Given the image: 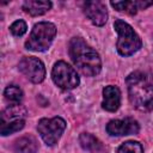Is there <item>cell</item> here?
I'll return each mask as SVG.
<instances>
[{
    "instance_id": "cell-1",
    "label": "cell",
    "mask_w": 153,
    "mask_h": 153,
    "mask_svg": "<svg viewBox=\"0 0 153 153\" xmlns=\"http://www.w3.org/2000/svg\"><path fill=\"white\" fill-rule=\"evenodd\" d=\"M69 55L76 68L86 76H94L102 69V61L98 53L80 37L71 39Z\"/></svg>"
},
{
    "instance_id": "cell-2",
    "label": "cell",
    "mask_w": 153,
    "mask_h": 153,
    "mask_svg": "<svg viewBox=\"0 0 153 153\" xmlns=\"http://www.w3.org/2000/svg\"><path fill=\"white\" fill-rule=\"evenodd\" d=\"M129 100L140 111L153 110V85L141 72H133L127 76Z\"/></svg>"
},
{
    "instance_id": "cell-3",
    "label": "cell",
    "mask_w": 153,
    "mask_h": 153,
    "mask_svg": "<svg viewBox=\"0 0 153 153\" xmlns=\"http://www.w3.org/2000/svg\"><path fill=\"white\" fill-rule=\"evenodd\" d=\"M114 26L118 33L116 47L120 55L130 56L141 48L142 42L140 37L128 23H126L122 19H116L114 23Z\"/></svg>"
},
{
    "instance_id": "cell-4",
    "label": "cell",
    "mask_w": 153,
    "mask_h": 153,
    "mask_svg": "<svg viewBox=\"0 0 153 153\" xmlns=\"http://www.w3.org/2000/svg\"><path fill=\"white\" fill-rule=\"evenodd\" d=\"M56 35V26L49 22H41L35 24L25 42V48L32 51H45L53 43Z\"/></svg>"
},
{
    "instance_id": "cell-5",
    "label": "cell",
    "mask_w": 153,
    "mask_h": 153,
    "mask_svg": "<svg viewBox=\"0 0 153 153\" xmlns=\"http://www.w3.org/2000/svg\"><path fill=\"white\" fill-rule=\"evenodd\" d=\"M66 129V122L61 117L42 118L37 124V130L42 140L48 146H54L60 140L62 133Z\"/></svg>"
},
{
    "instance_id": "cell-6",
    "label": "cell",
    "mask_w": 153,
    "mask_h": 153,
    "mask_svg": "<svg viewBox=\"0 0 153 153\" xmlns=\"http://www.w3.org/2000/svg\"><path fill=\"white\" fill-rule=\"evenodd\" d=\"M53 81L63 90H72L75 88L79 82V75L73 67H71L65 61H57L51 71Z\"/></svg>"
},
{
    "instance_id": "cell-7",
    "label": "cell",
    "mask_w": 153,
    "mask_h": 153,
    "mask_svg": "<svg viewBox=\"0 0 153 153\" xmlns=\"http://www.w3.org/2000/svg\"><path fill=\"white\" fill-rule=\"evenodd\" d=\"M19 71L32 82L38 84L44 80L45 67L43 62L35 56H25L18 63Z\"/></svg>"
},
{
    "instance_id": "cell-8",
    "label": "cell",
    "mask_w": 153,
    "mask_h": 153,
    "mask_svg": "<svg viewBox=\"0 0 153 153\" xmlns=\"http://www.w3.org/2000/svg\"><path fill=\"white\" fill-rule=\"evenodd\" d=\"M139 123L130 117L123 120H112L106 126V131L111 136H123L139 133Z\"/></svg>"
},
{
    "instance_id": "cell-9",
    "label": "cell",
    "mask_w": 153,
    "mask_h": 153,
    "mask_svg": "<svg viewBox=\"0 0 153 153\" xmlns=\"http://www.w3.org/2000/svg\"><path fill=\"white\" fill-rule=\"evenodd\" d=\"M84 13L97 26H103L108 20V11L102 1L93 0L84 4Z\"/></svg>"
},
{
    "instance_id": "cell-10",
    "label": "cell",
    "mask_w": 153,
    "mask_h": 153,
    "mask_svg": "<svg viewBox=\"0 0 153 153\" xmlns=\"http://www.w3.org/2000/svg\"><path fill=\"white\" fill-rule=\"evenodd\" d=\"M120 104H121V92L118 87L112 85L105 86L103 90L102 108L106 111L114 112L120 108Z\"/></svg>"
},
{
    "instance_id": "cell-11",
    "label": "cell",
    "mask_w": 153,
    "mask_h": 153,
    "mask_svg": "<svg viewBox=\"0 0 153 153\" xmlns=\"http://www.w3.org/2000/svg\"><path fill=\"white\" fill-rule=\"evenodd\" d=\"M110 5L121 12H127L128 14H136L137 10H145L153 5V1H111Z\"/></svg>"
},
{
    "instance_id": "cell-12",
    "label": "cell",
    "mask_w": 153,
    "mask_h": 153,
    "mask_svg": "<svg viewBox=\"0 0 153 153\" xmlns=\"http://www.w3.org/2000/svg\"><path fill=\"white\" fill-rule=\"evenodd\" d=\"M79 142L80 146L90 153H106L104 145L90 133H81L79 136Z\"/></svg>"
},
{
    "instance_id": "cell-13",
    "label": "cell",
    "mask_w": 153,
    "mask_h": 153,
    "mask_svg": "<svg viewBox=\"0 0 153 153\" xmlns=\"http://www.w3.org/2000/svg\"><path fill=\"white\" fill-rule=\"evenodd\" d=\"M51 8V2L45 0H27L23 4V10L30 16H42Z\"/></svg>"
},
{
    "instance_id": "cell-14",
    "label": "cell",
    "mask_w": 153,
    "mask_h": 153,
    "mask_svg": "<svg viewBox=\"0 0 153 153\" xmlns=\"http://www.w3.org/2000/svg\"><path fill=\"white\" fill-rule=\"evenodd\" d=\"M38 148L37 141L35 137L26 135L16 140L13 145V151L16 153H36Z\"/></svg>"
},
{
    "instance_id": "cell-15",
    "label": "cell",
    "mask_w": 153,
    "mask_h": 153,
    "mask_svg": "<svg viewBox=\"0 0 153 153\" xmlns=\"http://www.w3.org/2000/svg\"><path fill=\"white\" fill-rule=\"evenodd\" d=\"M26 116V109L20 104H12L7 106L1 114V123H7L16 120H24Z\"/></svg>"
},
{
    "instance_id": "cell-16",
    "label": "cell",
    "mask_w": 153,
    "mask_h": 153,
    "mask_svg": "<svg viewBox=\"0 0 153 153\" xmlns=\"http://www.w3.org/2000/svg\"><path fill=\"white\" fill-rule=\"evenodd\" d=\"M24 124H25V121L24 120H16V121H11V122H7V123H1L0 134L2 136L13 134V133L19 131L20 129H23L24 128Z\"/></svg>"
},
{
    "instance_id": "cell-17",
    "label": "cell",
    "mask_w": 153,
    "mask_h": 153,
    "mask_svg": "<svg viewBox=\"0 0 153 153\" xmlns=\"http://www.w3.org/2000/svg\"><path fill=\"white\" fill-rule=\"evenodd\" d=\"M4 96L8 102H11L13 104H19L20 100L23 99V91L20 87H18L16 85H10L5 88Z\"/></svg>"
},
{
    "instance_id": "cell-18",
    "label": "cell",
    "mask_w": 153,
    "mask_h": 153,
    "mask_svg": "<svg viewBox=\"0 0 153 153\" xmlns=\"http://www.w3.org/2000/svg\"><path fill=\"white\" fill-rule=\"evenodd\" d=\"M117 153H143V148L137 141H127L118 147Z\"/></svg>"
},
{
    "instance_id": "cell-19",
    "label": "cell",
    "mask_w": 153,
    "mask_h": 153,
    "mask_svg": "<svg viewBox=\"0 0 153 153\" xmlns=\"http://www.w3.org/2000/svg\"><path fill=\"white\" fill-rule=\"evenodd\" d=\"M27 30V26H26V23L22 19L19 20H16L11 26H10V31L14 35V36H23Z\"/></svg>"
}]
</instances>
